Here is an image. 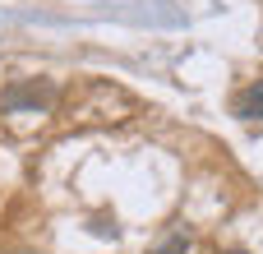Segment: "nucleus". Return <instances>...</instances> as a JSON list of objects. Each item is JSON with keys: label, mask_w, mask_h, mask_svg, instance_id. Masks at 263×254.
Segmentation results:
<instances>
[{"label": "nucleus", "mask_w": 263, "mask_h": 254, "mask_svg": "<svg viewBox=\"0 0 263 254\" xmlns=\"http://www.w3.org/2000/svg\"><path fill=\"white\" fill-rule=\"evenodd\" d=\"M231 111L240 116V120H263V79H254V83H245L236 97H231Z\"/></svg>", "instance_id": "obj_1"}, {"label": "nucleus", "mask_w": 263, "mask_h": 254, "mask_svg": "<svg viewBox=\"0 0 263 254\" xmlns=\"http://www.w3.org/2000/svg\"><path fill=\"white\" fill-rule=\"evenodd\" d=\"M190 250V236H180V231H176V236H166V241H162V250H153V254H185Z\"/></svg>", "instance_id": "obj_2"}, {"label": "nucleus", "mask_w": 263, "mask_h": 254, "mask_svg": "<svg viewBox=\"0 0 263 254\" xmlns=\"http://www.w3.org/2000/svg\"><path fill=\"white\" fill-rule=\"evenodd\" d=\"M227 254H245V250H227Z\"/></svg>", "instance_id": "obj_3"}]
</instances>
